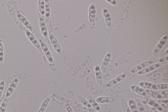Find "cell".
I'll return each instance as SVG.
<instances>
[{"label":"cell","instance_id":"cell-18","mask_svg":"<svg viewBox=\"0 0 168 112\" xmlns=\"http://www.w3.org/2000/svg\"><path fill=\"white\" fill-rule=\"evenodd\" d=\"M130 88L134 92L137 93L140 95L144 96L147 95L146 91L143 89L137 86L132 85L131 86Z\"/></svg>","mask_w":168,"mask_h":112},{"label":"cell","instance_id":"cell-29","mask_svg":"<svg viewBox=\"0 0 168 112\" xmlns=\"http://www.w3.org/2000/svg\"><path fill=\"white\" fill-rule=\"evenodd\" d=\"M157 90H167L168 84L167 83L159 84H156Z\"/></svg>","mask_w":168,"mask_h":112},{"label":"cell","instance_id":"cell-24","mask_svg":"<svg viewBox=\"0 0 168 112\" xmlns=\"http://www.w3.org/2000/svg\"><path fill=\"white\" fill-rule=\"evenodd\" d=\"M77 99L78 101L80 103L84 105L88 108H91L92 106L90 105L88 101L86 100L85 98L81 96H79L77 98Z\"/></svg>","mask_w":168,"mask_h":112},{"label":"cell","instance_id":"cell-14","mask_svg":"<svg viewBox=\"0 0 168 112\" xmlns=\"http://www.w3.org/2000/svg\"><path fill=\"white\" fill-rule=\"evenodd\" d=\"M87 99L88 102L91 106L97 111L101 110V107L96 102L94 98H93L90 96H88L87 98Z\"/></svg>","mask_w":168,"mask_h":112},{"label":"cell","instance_id":"cell-11","mask_svg":"<svg viewBox=\"0 0 168 112\" xmlns=\"http://www.w3.org/2000/svg\"><path fill=\"white\" fill-rule=\"evenodd\" d=\"M96 10L95 6L92 4L89 9V20L90 23L93 24L94 22Z\"/></svg>","mask_w":168,"mask_h":112},{"label":"cell","instance_id":"cell-34","mask_svg":"<svg viewBox=\"0 0 168 112\" xmlns=\"http://www.w3.org/2000/svg\"><path fill=\"white\" fill-rule=\"evenodd\" d=\"M168 60V56H165L159 59L157 61V63H162L165 61H167Z\"/></svg>","mask_w":168,"mask_h":112},{"label":"cell","instance_id":"cell-17","mask_svg":"<svg viewBox=\"0 0 168 112\" xmlns=\"http://www.w3.org/2000/svg\"><path fill=\"white\" fill-rule=\"evenodd\" d=\"M111 57V55L108 53L106 55L105 58L104 59L103 63L101 67V70L102 72H104L108 67L109 62H110Z\"/></svg>","mask_w":168,"mask_h":112},{"label":"cell","instance_id":"cell-10","mask_svg":"<svg viewBox=\"0 0 168 112\" xmlns=\"http://www.w3.org/2000/svg\"><path fill=\"white\" fill-rule=\"evenodd\" d=\"M49 38L53 46L54 49H55L56 51L58 54H60L61 52H62V50H61L60 46L58 43L56 39L52 35L50 36Z\"/></svg>","mask_w":168,"mask_h":112},{"label":"cell","instance_id":"cell-6","mask_svg":"<svg viewBox=\"0 0 168 112\" xmlns=\"http://www.w3.org/2000/svg\"><path fill=\"white\" fill-rule=\"evenodd\" d=\"M162 64V63H157L149 65L138 72V74L139 75H142L153 71L159 67Z\"/></svg>","mask_w":168,"mask_h":112},{"label":"cell","instance_id":"cell-37","mask_svg":"<svg viewBox=\"0 0 168 112\" xmlns=\"http://www.w3.org/2000/svg\"><path fill=\"white\" fill-rule=\"evenodd\" d=\"M150 112H157V111L155 108L153 107L151 109Z\"/></svg>","mask_w":168,"mask_h":112},{"label":"cell","instance_id":"cell-12","mask_svg":"<svg viewBox=\"0 0 168 112\" xmlns=\"http://www.w3.org/2000/svg\"><path fill=\"white\" fill-rule=\"evenodd\" d=\"M17 16L20 21L22 22V23L24 24V26H26L30 31L34 32V30L32 27L31 26V24L26 19V18L19 13L17 14Z\"/></svg>","mask_w":168,"mask_h":112},{"label":"cell","instance_id":"cell-36","mask_svg":"<svg viewBox=\"0 0 168 112\" xmlns=\"http://www.w3.org/2000/svg\"><path fill=\"white\" fill-rule=\"evenodd\" d=\"M160 94L162 96V95H168V90H163L161 91Z\"/></svg>","mask_w":168,"mask_h":112},{"label":"cell","instance_id":"cell-39","mask_svg":"<svg viewBox=\"0 0 168 112\" xmlns=\"http://www.w3.org/2000/svg\"><path fill=\"white\" fill-rule=\"evenodd\" d=\"M14 111H13V110H11V111H9L7 112H14Z\"/></svg>","mask_w":168,"mask_h":112},{"label":"cell","instance_id":"cell-30","mask_svg":"<svg viewBox=\"0 0 168 112\" xmlns=\"http://www.w3.org/2000/svg\"><path fill=\"white\" fill-rule=\"evenodd\" d=\"M40 12L43 15L44 14L45 12V3L44 1H40Z\"/></svg>","mask_w":168,"mask_h":112},{"label":"cell","instance_id":"cell-28","mask_svg":"<svg viewBox=\"0 0 168 112\" xmlns=\"http://www.w3.org/2000/svg\"><path fill=\"white\" fill-rule=\"evenodd\" d=\"M121 101L122 106L123 107L124 112H132L129 108L126 100L122 99L121 100Z\"/></svg>","mask_w":168,"mask_h":112},{"label":"cell","instance_id":"cell-9","mask_svg":"<svg viewBox=\"0 0 168 112\" xmlns=\"http://www.w3.org/2000/svg\"><path fill=\"white\" fill-rule=\"evenodd\" d=\"M143 101L151 106L154 107L160 111H162L163 109L157 103H156L153 100L148 98H145L143 99Z\"/></svg>","mask_w":168,"mask_h":112},{"label":"cell","instance_id":"cell-16","mask_svg":"<svg viewBox=\"0 0 168 112\" xmlns=\"http://www.w3.org/2000/svg\"><path fill=\"white\" fill-rule=\"evenodd\" d=\"M97 82V84L100 85L102 83V77L101 68L99 66H96L95 68Z\"/></svg>","mask_w":168,"mask_h":112},{"label":"cell","instance_id":"cell-15","mask_svg":"<svg viewBox=\"0 0 168 112\" xmlns=\"http://www.w3.org/2000/svg\"><path fill=\"white\" fill-rule=\"evenodd\" d=\"M26 33L27 36L28 37L29 39L31 41L33 44L38 49H40L41 47L38 43L37 40L32 34L30 32L28 31H27Z\"/></svg>","mask_w":168,"mask_h":112},{"label":"cell","instance_id":"cell-19","mask_svg":"<svg viewBox=\"0 0 168 112\" xmlns=\"http://www.w3.org/2000/svg\"><path fill=\"white\" fill-rule=\"evenodd\" d=\"M147 94L150 96L155 98L156 99H161L162 98V96L160 94L155 92L153 90H145Z\"/></svg>","mask_w":168,"mask_h":112},{"label":"cell","instance_id":"cell-23","mask_svg":"<svg viewBox=\"0 0 168 112\" xmlns=\"http://www.w3.org/2000/svg\"><path fill=\"white\" fill-rule=\"evenodd\" d=\"M103 12L106 24L108 26L110 27L111 26V19L110 13L106 9L104 10Z\"/></svg>","mask_w":168,"mask_h":112},{"label":"cell","instance_id":"cell-38","mask_svg":"<svg viewBox=\"0 0 168 112\" xmlns=\"http://www.w3.org/2000/svg\"><path fill=\"white\" fill-rule=\"evenodd\" d=\"M108 1V2H110L111 4H113V5H115V4H116V1H111H111Z\"/></svg>","mask_w":168,"mask_h":112},{"label":"cell","instance_id":"cell-4","mask_svg":"<svg viewBox=\"0 0 168 112\" xmlns=\"http://www.w3.org/2000/svg\"><path fill=\"white\" fill-rule=\"evenodd\" d=\"M41 46L44 53L47 57V58L49 60L50 62L51 63H53L54 60L50 52V51L48 48L47 46L45 43L41 40H40Z\"/></svg>","mask_w":168,"mask_h":112},{"label":"cell","instance_id":"cell-25","mask_svg":"<svg viewBox=\"0 0 168 112\" xmlns=\"http://www.w3.org/2000/svg\"><path fill=\"white\" fill-rule=\"evenodd\" d=\"M9 102L8 98H6L2 102L0 107V112H5L8 106Z\"/></svg>","mask_w":168,"mask_h":112},{"label":"cell","instance_id":"cell-7","mask_svg":"<svg viewBox=\"0 0 168 112\" xmlns=\"http://www.w3.org/2000/svg\"><path fill=\"white\" fill-rule=\"evenodd\" d=\"M97 103L100 104H109L114 102V98L110 97H99L96 99Z\"/></svg>","mask_w":168,"mask_h":112},{"label":"cell","instance_id":"cell-26","mask_svg":"<svg viewBox=\"0 0 168 112\" xmlns=\"http://www.w3.org/2000/svg\"><path fill=\"white\" fill-rule=\"evenodd\" d=\"M129 107L132 112H138L137 106L134 101L133 100H130L128 102Z\"/></svg>","mask_w":168,"mask_h":112},{"label":"cell","instance_id":"cell-1","mask_svg":"<svg viewBox=\"0 0 168 112\" xmlns=\"http://www.w3.org/2000/svg\"><path fill=\"white\" fill-rule=\"evenodd\" d=\"M154 63V61H153L150 60L145 61V62L140 63L132 68L129 72L130 74H133L136 72H139Z\"/></svg>","mask_w":168,"mask_h":112},{"label":"cell","instance_id":"cell-32","mask_svg":"<svg viewBox=\"0 0 168 112\" xmlns=\"http://www.w3.org/2000/svg\"><path fill=\"white\" fill-rule=\"evenodd\" d=\"M4 58V50L3 45L0 42V61H2Z\"/></svg>","mask_w":168,"mask_h":112},{"label":"cell","instance_id":"cell-27","mask_svg":"<svg viewBox=\"0 0 168 112\" xmlns=\"http://www.w3.org/2000/svg\"><path fill=\"white\" fill-rule=\"evenodd\" d=\"M45 15L47 18H48L50 16V9L49 3L48 1H45Z\"/></svg>","mask_w":168,"mask_h":112},{"label":"cell","instance_id":"cell-35","mask_svg":"<svg viewBox=\"0 0 168 112\" xmlns=\"http://www.w3.org/2000/svg\"><path fill=\"white\" fill-rule=\"evenodd\" d=\"M65 108L67 112H73L71 107L69 104H67L65 105Z\"/></svg>","mask_w":168,"mask_h":112},{"label":"cell","instance_id":"cell-22","mask_svg":"<svg viewBox=\"0 0 168 112\" xmlns=\"http://www.w3.org/2000/svg\"><path fill=\"white\" fill-rule=\"evenodd\" d=\"M52 96H53L56 98V99L62 102L63 103H69L70 102V100L69 99H66L63 97L62 95H60L56 93H53L52 94Z\"/></svg>","mask_w":168,"mask_h":112},{"label":"cell","instance_id":"cell-33","mask_svg":"<svg viewBox=\"0 0 168 112\" xmlns=\"http://www.w3.org/2000/svg\"><path fill=\"white\" fill-rule=\"evenodd\" d=\"M136 106L138 112H145L144 107L140 103H138Z\"/></svg>","mask_w":168,"mask_h":112},{"label":"cell","instance_id":"cell-2","mask_svg":"<svg viewBox=\"0 0 168 112\" xmlns=\"http://www.w3.org/2000/svg\"><path fill=\"white\" fill-rule=\"evenodd\" d=\"M127 75L126 73H125V74L119 75V76L116 77L115 78L111 80L108 82L107 83H106L104 86V87L106 88H109L116 85L125 78Z\"/></svg>","mask_w":168,"mask_h":112},{"label":"cell","instance_id":"cell-31","mask_svg":"<svg viewBox=\"0 0 168 112\" xmlns=\"http://www.w3.org/2000/svg\"><path fill=\"white\" fill-rule=\"evenodd\" d=\"M5 82L2 81L0 83V98L3 95V92L5 88Z\"/></svg>","mask_w":168,"mask_h":112},{"label":"cell","instance_id":"cell-40","mask_svg":"<svg viewBox=\"0 0 168 112\" xmlns=\"http://www.w3.org/2000/svg\"><path fill=\"white\" fill-rule=\"evenodd\" d=\"M84 112H89L88 111H84Z\"/></svg>","mask_w":168,"mask_h":112},{"label":"cell","instance_id":"cell-8","mask_svg":"<svg viewBox=\"0 0 168 112\" xmlns=\"http://www.w3.org/2000/svg\"><path fill=\"white\" fill-rule=\"evenodd\" d=\"M167 39V36H164L161 39L153 50V55H156L162 49L163 45H165Z\"/></svg>","mask_w":168,"mask_h":112},{"label":"cell","instance_id":"cell-13","mask_svg":"<svg viewBox=\"0 0 168 112\" xmlns=\"http://www.w3.org/2000/svg\"><path fill=\"white\" fill-rule=\"evenodd\" d=\"M139 85L142 88L148 89V90H156V84L147 82H140Z\"/></svg>","mask_w":168,"mask_h":112},{"label":"cell","instance_id":"cell-20","mask_svg":"<svg viewBox=\"0 0 168 112\" xmlns=\"http://www.w3.org/2000/svg\"><path fill=\"white\" fill-rule=\"evenodd\" d=\"M40 27L41 29L42 33L45 37L47 38L48 36L47 30L44 19L42 17L40 18Z\"/></svg>","mask_w":168,"mask_h":112},{"label":"cell","instance_id":"cell-3","mask_svg":"<svg viewBox=\"0 0 168 112\" xmlns=\"http://www.w3.org/2000/svg\"><path fill=\"white\" fill-rule=\"evenodd\" d=\"M19 79L15 78L11 82L9 86V87L6 94V98H8L14 92L15 89L17 88V84L19 83Z\"/></svg>","mask_w":168,"mask_h":112},{"label":"cell","instance_id":"cell-5","mask_svg":"<svg viewBox=\"0 0 168 112\" xmlns=\"http://www.w3.org/2000/svg\"><path fill=\"white\" fill-rule=\"evenodd\" d=\"M89 59H87L84 60L82 62L78 67H76L71 72V75L72 76H75L82 70L83 68L87 67L88 63H89Z\"/></svg>","mask_w":168,"mask_h":112},{"label":"cell","instance_id":"cell-21","mask_svg":"<svg viewBox=\"0 0 168 112\" xmlns=\"http://www.w3.org/2000/svg\"><path fill=\"white\" fill-rule=\"evenodd\" d=\"M50 102V98L49 97H47L41 105L38 112H44L47 107L48 106Z\"/></svg>","mask_w":168,"mask_h":112}]
</instances>
